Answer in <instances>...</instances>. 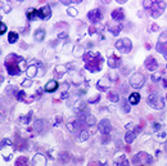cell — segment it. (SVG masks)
I'll use <instances>...</instances> for the list:
<instances>
[{"mask_svg":"<svg viewBox=\"0 0 167 166\" xmlns=\"http://www.w3.org/2000/svg\"><path fill=\"white\" fill-rule=\"evenodd\" d=\"M21 63H25L23 57H19V55H17V54H9L7 58H5L4 66L8 70L9 75L18 76V75H21V72H22V68L19 67Z\"/></svg>","mask_w":167,"mask_h":166,"instance_id":"6da1fadb","label":"cell"},{"mask_svg":"<svg viewBox=\"0 0 167 166\" xmlns=\"http://www.w3.org/2000/svg\"><path fill=\"white\" fill-rule=\"evenodd\" d=\"M146 102H148V104L153 109H163L164 108V99L157 93L149 94L148 98H146Z\"/></svg>","mask_w":167,"mask_h":166,"instance_id":"7a4b0ae2","label":"cell"},{"mask_svg":"<svg viewBox=\"0 0 167 166\" xmlns=\"http://www.w3.org/2000/svg\"><path fill=\"white\" fill-rule=\"evenodd\" d=\"M95 53H96V55H95L94 59L85 63V70L90 71V72H99V71L102 70V62L104 61L99 53L98 52H95Z\"/></svg>","mask_w":167,"mask_h":166,"instance_id":"3957f363","label":"cell"},{"mask_svg":"<svg viewBox=\"0 0 167 166\" xmlns=\"http://www.w3.org/2000/svg\"><path fill=\"white\" fill-rule=\"evenodd\" d=\"M131 161L134 165H150L153 162V157L146 152H139L136 156H134Z\"/></svg>","mask_w":167,"mask_h":166,"instance_id":"277c9868","label":"cell"},{"mask_svg":"<svg viewBox=\"0 0 167 166\" xmlns=\"http://www.w3.org/2000/svg\"><path fill=\"white\" fill-rule=\"evenodd\" d=\"M116 49H117L118 52H121L122 54H127V53H130L131 49H132V44H131V41L127 37L120 39L116 41Z\"/></svg>","mask_w":167,"mask_h":166,"instance_id":"5b68a950","label":"cell"},{"mask_svg":"<svg viewBox=\"0 0 167 166\" xmlns=\"http://www.w3.org/2000/svg\"><path fill=\"white\" fill-rule=\"evenodd\" d=\"M130 85L132 86L134 89H140L144 86V83H145V79L141 73H134L132 76L130 77Z\"/></svg>","mask_w":167,"mask_h":166,"instance_id":"8992f818","label":"cell"},{"mask_svg":"<svg viewBox=\"0 0 167 166\" xmlns=\"http://www.w3.org/2000/svg\"><path fill=\"white\" fill-rule=\"evenodd\" d=\"M102 17L103 14L100 12V9H92V11H90L87 13V18H89V21L91 23H99L102 21Z\"/></svg>","mask_w":167,"mask_h":166,"instance_id":"52a82bcc","label":"cell"},{"mask_svg":"<svg viewBox=\"0 0 167 166\" xmlns=\"http://www.w3.org/2000/svg\"><path fill=\"white\" fill-rule=\"evenodd\" d=\"M98 129L102 134H109L112 131V125H110V121L108 119H103L102 121L98 124Z\"/></svg>","mask_w":167,"mask_h":166,"instance_id":"ba28073f","label":"cell"},{"mask_svg":"<svg viewBox=\"0 0 167 166\" xmlns=\"http://www.w3.org/2000/svg\"><path fill=\"white\" fill-rule=\"evenodd\" d=\"M37 17H39L40 19H43V21H48V19L51 17L50 7H49V5L41 7V8L37 11Z\"/></svg>","mask_w":167,"mask_h":166,"instance_id":"9c48e42d","label":"cell"},{"mask_svg":"<svg viewBox=\"0 0 167 166\" xmlns=\"http://www.w3.org/2000/svg\"><path fill=\"white\" fill-rule=\"evenodd\" d=\"M79 119L84 120V121L86 122V124L89 125V126H92V125H95V124H96V119H95V116H94V115L85 113L84 111H81V112H80Z\"/></svg>","mask_w":167,"mask_h":166,"instance_id":"30bf717a","label":"cell"},{"mask_svg":"<svg viewBox=\"0 0 167 166\" xmlns=\"http://www.w3.org/2000/svg\"><path fill=\"white\" fill-rule=\"evenodd\" d=\"M157 67H158V62L156 61V58L154 57H148L145 59V68L148 71H150V72H153V71L157 70Z\"/></svg>","mask_w":167,"mask_h":166,"instance_id":"8fae6325","label":"cell"},{"mask_svg":"<svg viewBox=\"0 0 167 166\" xmlns=\"http://www.w3.org/2000/svg\"><path fill=\"white\" fill-rule=\"evenodd\" d=\"M121 58L120 57H116V55H110L109 58H108V61H107V63H108V67L109 68H118V67H121Z\"/></svg>","mask_w":167,"mask_h":166,"instance_id":"7c38bea8","label":"cell"},{"mask_svg":"<svg viewBox=\"0 0 167 166\" xmlns=\"http://www.w3.org/2000/svg\"><path fill=\"white\" fill-rule=\"evenodd\" d=\"M121 30H122V26H121L120 22H110L109 25H108V31L110 32L112 35H116L117 36L118 34L121 32Z\"/></svg>","mask_w":167,"mask_h":166,"instance_id":"4fadbf2b","label":"cell"},{"mask_svg":"<svg viewBox=\"0 0 167 166\" xmlns=\"http://www.w3.org/2000/svg\"><path fill=\"white\" fill-rule=\"evenodd\" d=\"M109 77H103V79H100L99 81L96 83V88L99 89L100 91H107L108 90V88H109Z\"/></svg>","mask_w":167,"mask_h":166,"instance_id":"5bb4252c","label":"cell"},{"mask_svg":"<svg viewBox=\"0 0 167 166\" xmlns=\"http://www.w3.org/2000/svg\"><path fill=\"white\" fill-rule=\"evenodd\" d=\"M112 18H113V21H116V22H121V21H123L125 19V12H123V9H121V8H118V9H114V11L112 12Z\"/></svg>","mask_w":167,"mask_h":166,"instance_id":"9a60e30c","label":"cell"},{"mask_svg":"<svg viewBox=\"0 0 167 166\" xmlns=\"http://www.w3.org/2000/svg\"><path fill=\"white\" fill-rule=\"evenodd\" d=\"M58 86H59V84L57 83L55 80H50L49 83H46V85H45V88H44V90L48 91V93H53V91H55L57 89H58Z\"/></svg>","mask_w":167,"mask_h":166,"instance_id":"2e32d148","label":"cell"},{"mask_svg":"<svg viewBox=\"0 0 167 166\" xmlns=\"http://www.w3.org/2000/svg\"><path fill=\"white\" fill-rule=\"evenodd\" d=\"M32 162H33V165H45L46 158H45V156H44V155H41V153H37V155L33 156Z\"/></svg>","mask_w":167,"mask_h":166,"instance_id":"e0dca14e","label":"cell"},{"mask_svg":"<svg viewBox=\"0 0 167 166\" xmlns=\"http://www.w3.org/2000/svg\"><path fill=\"white\" fill-rule=\"evenodd\" d=\"M140 102V94L139 93H131L130 97H128V103L131 106H136V104Z\"/></svg>","mask_w":167,"mask_h":166,"instance_id":"ac0fdd59","label":"cell"},{"mask_svg":"<svg viewBox=\"0 0 167 166\" xmlns=\"http://www.w3.org/2000/svg\"><path fill=\"white\" fill-rule=\"evenodd\" d=\"M45 124H46V121L39 119V120H36V121L33 122V129H35L37 133H41V131H44V126H45Z\"/></svg>","mask_w":167,"mask_h":166,"instance_id":"d6986e66","label":"cell"},{"mask_svg":"<svg viewBox=\"0 0 167 166\" xmlns=\"http://www.w3.org/2000/svg\"><path fill=\"white\" fill-rule=\"evenodd\" d=\"M45 35H46L45 30H43V29H37V30L35 31V34H33V37H35L36 41H43L44 37H45Z\"/></svg>","mask_w":167,"mask_h":166,"instance_id":"ffe728a7","label":"cell"},{"mask_svg":"<svg viewBox=\"0 0 167 166\" xmlns=\"http://www.w3.org/2000/svg\"><path fill=\"white\" fill-rule=\"evenodd\" d=\"M26 73H27V77H35L36 75H37V67H36L35 65H31L27 67V70H26Z\"/></svg>","mask_w":167,"mask_h":166,"instance_id":"44dd1931","label":"cell"},{"mask_svg":"<svg viewBox=\"0 0 167 166\" xmlns=\"http://www.w3.org/2000/svg\"><path fill=\"white\" fill-rule=\"evenodd\" d=\"M135 138H136V131L134 130V131H127L126 133V135H125V142L127 143V144H131V143L135 140Z\"/></svg>","mask_w":167,"mask_h":166,"instance_id":"7402d4cb","label":"cell"},{"mask_svg":"<svg viewBox=\"0 0 167 166\" xmlns=\"http://www.w3.org/2000/svg\"><path fill=\"white\" fill-rule=\"evenodd\" d=\"M66 72H67V67H64V66H57V67H55L57 77H62V76H63Z\"/></svg>","mask_w":167,"mask_h":166,"instance_id":"603a6c76","label":"cell"},{"mask_svg":"<svg viewBox=\"0 0 167 166\" xmlns=\"http://www.w3.org/2000/svg\"><path fill=\"white\" fill-rule=\"evenodd\" d=\"M18 41V34L14 31L9 32V35H8V43H10V44H14V43Z\"/></svg>","mask_w":167,"mask_h":166,"instance_id":"cb8c5ba5","label":"cell"},{"mask_svg":"<svg viewBox=\"0 0 167 166\" xmlns=\"http://www.w3.org/2000/svg\"><path fill=\"white\" fill-rule=\"evenodd\" d=\"M108 99H109L112 103H117V102L120 101V95H118V93H116V91H110V93L108 94Z\"/></svg>","mask_w":167,"mask_h":166,"instance_id":"d4e9b609","label":"cell"},{"mask_svg":"<svg viewBox=\"0 0 167 166\" xmlns=\"http://www.w3.org/2000/svg\"><path fill=\"white\" fill-rule=\"evenodd\" d=\"M26 14H27V18L30 19V21H32V19L35 18V17H37V11H36V9L30 8V9H27Z\"/></svg>","mask_w":167,"mask_h":166,"instance_id":"484cf974","label":"cell"},{"mask_svg":"<svg viewBox=\"0 0 167 166\" xmlns=\"http://www.w3.org/2000/svg\"><path fill=\"white\" fill-rule=\"evenodd\" d=\"M69 153L68 152H62L61 155H59V161H61L62 163H67L69 161Z\"/></svg>","mask_w":167,"mask_h":166,"instance_id":"4316f807","label":"cell"},{"mask_svg":"<svg viewBox=\"0 0 167 166\" xmlns=\"http://www.w3.org/2000/svg\"><path fill=\"white\" fill-rule=\"evenodd\" d=\"M116 163H117L118 166H125V165H128V161H127V158H126V156H121V157H118L117 160H116Z\"/></svg>","mask_w":167,"mask_h":166,"instance_id":"83f0119b","label":"cell"},{"mask_svg":"<svg viewBox=\"0 0 167 166\" xmlns=\"http://www.w3.org/2000/svg\"><path fill=\"white\" fill-rule=\"evenodd\" d=\"M87 138H89V131H87L86 129L79 133V139L81 140V142H85V140H86Z\"/></svg>","mask_w":167,"mask_h":166,"instance_id":"f1b7e54d","label":"cell"},{"mask_svg":"<svg viewBox=\"0 0 167 166\" xmlns=\"http://www.w3.org/2000/svg\"><path fill=\"white\" fill-rule=\"evenodd\" d=\"M163 11H164V9H153V11H152V17H153L154 19H157L158 17L162 16Z\"/></svg>","mask_w":167,"mask_h":166,"instance_id":"f546056e","label":"cell"},{"mask_svg":"<svg viewBox=\"0 0 167 166\" xmlns=\"http://www.w3.org/2000/svg\"><path fill=\"white\" fill-rule=\"evenodd\" d=\"M143 7L145 11H152V7H153V1L152 0H144L143 1Z\"/></svg>","mask_w":167,"mask_h":166,"instance_id":"4dcf8cb0","label":"cell"},{"mask_svg":"<svg viewBox=\"0 0 167 166\" xmlns=\"http://www.w3.org/2000/svg\"><path fill=\"white\" fill-rule=\"evenodd\" d=\"M54 29H55V30L63 29V31H64V30H66V31H67V30H68V25H67V23H64V22H58V23H55V25H54Z\"/></svg>","mask_w":167,"mask_h":166,"instance_id":"1f68e13d","label":"cell"},{"mask_svg":"<svg viewBox=\"0 0 167 166\" xmlns=\"http://www.w3.org/2000/svg\"><path fill=\"white\" fill-rule=\"evenodd\" d=\"M158 43H161V44H167V30H166L164 32H162L161 35H159Z\"/></svg>","mask_w":167,"mask_h":166,"instance_id":"d6a6232c","label":"cell"},{"mask_svg":"<svg viewBox=\"0 0 167 166\" xmlns=\"http://www.w3.org/2000/svg\"><path fill=\"white\" fill-rule=\"evenodd\" d=\"M67 14L71 17H76L77 14H79V11H77L76 8H72V7H69L68 9H67Z\"/></svg>","mask_w":167,"mask_h":166,"instance_id":"836d02e7","label":"cell"},{"mask_svg":"<svg viewBox=\"0 0 167 166\" xmlns=\"http://www.w3.org/2000/svg\"><path fill=\"white\" fill-rule=\"evenodd\" d=\"M32 86V81H31V77L26 79V80L22 81V88L23 89H27V88H31Z\"/></svg>","mask_w":167,"mask_h":166,"instance_id":"e575fe53","label":"cell"},{"mask_svg":"<svg viewBox=\"0 0 167 166\" xmlns=\"http://www.w3.org/2000/svg\"><path fill=\"white\" fill-rule=\"evenodd\" d=\"M31 117H32V112H30V113H28L27 116L21 117V122H23V124H30Z\"/></svg>","mask_w":167,"mask_h":166,"instance_id":"d590c367","label":"cell"},{"mask_svg":"<svg viewBox=\"0 0 167 166\" xmlns=\"http://www.w3.org/2000/svg\"><path fill=\"white\" fill-rule=\"evenodd\" d=\"M27 163V158L23 157V156H21V157L17 158V161H15V165L19 166V165H26Z\"/></svg>","mask_w":167,"mask_h":166,"instance_id":"8d00e7d4","label":"cell"},{"mask_svg":"<svg viewBox=\"0 0 167 166\" xmlns=\"http://www.w3.org/2000/svg\"><path fill=\"white\" fill-rule=\"evenodd\" d=\"M82 0H61V3L64 4V5H69L71 3H75V4H79L81 3Z\"/></svg>","mask_w":167,"mask_h":166,"instance_id":"74e56055","label":"cell"},{"mask_svg":"<svg viewBox=\"0 0 167 166\" xmlns=\"http://www.w3.org/2000/svg\"><path fill=\"white\" fill-rule=\"evenodd\" d=\"M82 81H84V77H82L81 75L75 76V77H73V84H75V85H79V84H81Z\"/></svg>","mask_w":167,"mask_h":166,"instance_id":"f35d334b","label":"cell"},{"mask_svg":"<svg viewBox=\"0 0 167 166\" xmlns=\"http://www.w3.org/2000/svg\"><path fill=\"white\" fill-rule=\"evenodd\" d=\"M131 104L130 103H128V102H127V103H126V101L125 102H123V104H122V109H123V112H126V113H128V112H130V109H131Z\"/></svg>","mask_w":167,"mask_h":166,"instance_id":"ab89813d","label":"cell"},{"mask_svg":"<svg viewBox=\"0 0 167 166\" xmlns=\"http://www.w3.org/2000/svg\"><path fill=\"white\" fill-rule=\"evenodd\" d=\"M100 30H103V27L102 26H99V27H96V26H91L89 29V32L90 34H95V32H99Z\"/></svg>","mask_w":167,"mask_h":166,"instance_id":"60d3db41","label":"cell"},{"mask_svg":"<svg viewBox=\"0 0 167 166\" xmlns=\"http://www.w3.org/2000/svg\"><path fill=\"white\" fill-rule=\"evenodd\" d=\"M159 80H161V73L159 72L153 73V75H152V81H153V83H158Z\"/></svg>","mask_w":167,"mask_h":166,"instance_id":"b9f144b4","label":"cell"},{"mask_svg":"<svg viewBox=\"0 0 167 166\" xmlns=\"http://www.w3.org/2000/svg\"><path fill=\"white\" fill-rule=\"evenodd\" d=\"M15 97H17L18 101H25V99H26V94H25V91H18V93L15 94Z\"/></svg>","mask_w":167,"mask_h":166,"instance_id":"7bdbcfd3","label":"cell"},{"mask_svg":"<svg viewBox=\"0 0 167 166\" xmlns=\"http://www.w3.org/2000/svg\"><path fill=\"white\" fill-rule=\"evenodd\" d=\"M99 99H100V95H99V94H96L95 97L87 99V103H96V102H99Z\"/></svg>","mask_w":167,"mask_h":166,"instance_id":"ee69618b","label":"cell"},{"mask_svg":"<svg viewBox=\"0 0 167 166\" xmlns=\"http://www.w3.org/2000/svg\"><path fill=\"white\" fill-rule=\"evenodd\" d=\"M108 77H109V80L112 81V83H114V81L118 79V76H117V73L116 72H110L109 75H108Z\"/></svg>","mask_w":167,"mask_h":166,"instance_id":"f6af8a7d","label":"cell"},{"mask_svg":"<svg viewBox=\"0 0 167 166\" xmlns=\"http://www.w3.org/2000/svg\"><path fill=\"white\" fill-rule=\"evenodd\" d=\"M5 31H7V25L1 22V23H0V35L5 34Z\"/></svg>","mask_w":167,"mask_h":166,"instance_id":"bcb514c9","label":"cell"},{"mask_svg":"<svg viewBox=\"0 0 167 166\" xmlns=\"http://www.w3.org/2000/svg\"><path fill=\"white\" fill-rule=\"evenodd\" d=\"M58 39H68V34H67V31L59 32V34H58Z\"/></svg>","mask_w":167,"mask_h":166,"instance_id":"7dc6e473","label":"cell"},{"mask_svg":"<svg viewBox=\"0 0 167 166\" xmlns=\"http://www.w3.org/2000/svg\"><path fill=\"white\" fill-rule=\"evenodd\" d=\"M86 109V103L85 102H80L79 103V111L81 112V111H85Z\"/></svg>","mask_w":167,"mask_h":166,"instance_id":"c3c4849f","label":"cell"},{"mask_svg":"<svg viewBox=\"0 0 167 166\" xmlns=\"http://www.w3.org/2000/svg\"><path fill=\"white\" fill-rule=\"evenodd\" d=\"M130 70H131V66H130V67H122V68H121V72H122L123 75H127Z\"/></svg>","mask_w":167,"mask_h":166,"instance_id":"681fc988","label":"cell"},{"mask_svg":"<svg viewBox=\"0 0 167 166\" xmlns=\"http://www.w3.org/2000/svg\"><path fill=\"white\" fill-rule=\"evenodd\" d=\"M158 30H159V26H158V25H157V23H153V25H152V26H150V31H152V32L158 31Z\"/></svg>","mask_w":167,"mask_h":166,"instance_id":"f907efd6","label":"cell"},{"mask_svg":"<svg viewBox=\"0 0 167 166\" xmlns=\"http://www.w3.org/2000/svg\"><path fill=\"white\" fill-rule=\"evenodd\" d=\"M82 50H84V48H82V47H77L76 49H75V52H76L75 54H76V55H80V54H81Z\"/></svg>","mask_w":167,"mask_h":166,"instance_id":"816d5d0a","label":"cell"},{"mask_svg":"<svg viewBox=\"0 0 167 166\" xmlns=\"http://www.w3.org/2000/svg\"><path fill=\"white\" fill-rule=\"evenodd\" d=\"M62 98H68V91H67V90L62 91Z\"/></svg>","mask_w":167,"mask_h":166,"instance_id":"f5cc1de1","label":"cell"},{"mask_svg":"<svg viewBox=\"0 0 167 166\" xmlns=\"http://www.w3.org/2000/svg\"><path fill=\"white\" fill-rule=\"evenodd\" d=\"M162 86H163V88H167V79H163V80H162Z\"/></svg>","mask_w":167,"mask_h":166,"instance_id":"db71d44e","label":"cell"},{"mask_svg":"<svg viewBox=\"0 0 167 166\" xmlns=\"http://www.w3.org/2000/svg\"><path fill=\"white\" fill-rule=\"evenodd\" d=\"M118 4H125V3H127V0H116Z\"/></svg>","mask_w":167,"mask_h":166,"instance_id":"11a10c76","label":"cell"},{"mask_svg":"<svg viewBox=\"0 0 167 166\" xmlns=\"http://www.w3.org/2000/svg\"><path fill=\"white\" fill-rule=\"evenodd\" d=\"M100 3H102V4H109L110 0H100Z\"/></svg>","mask_w":167,"mask_h":166,"instance_id":"9f6ffc18","label":"cell"},{"mask_svg":"<svg viewBox=\"0 0 167 166\" xmlns=\"http://www.w3.org/2000/svg\"><path fill=\"white\" fill-rule=\"evenodd\" d=\"M158 129H161V125H159V124H154V130H158Z\"/></svg>","mask_w":167,"mask_h":166,"instance_id":"6f0895ef","label":"cell"},{"mask_svg":"<svg viewBox=\"0 0 167 166\" xmlns=\"http://www.w3.org/2000/svg\"><path fill=\"white\" fill-rule=\"evenodd\" d=\"M57 44H58V43H57V40H55V41H51L50 43V47H57Z\"/></svg>","mask_w":167,"mask_h":166,"instance_id":"680465c9","label":"cell"},{"mask_svg":"<svg viewBox=\"0 0 167 166\" xmlns=\"http://www.w3.org/2000/svg\"><path fill=\"white\" fill-rule=\"evenodd\" d=\"M122 89H123L125 91H127V89H128V88H127V85H123V86H122Z\"/></svg>","mask_w":167,"mask_h":166,"instance_id":"91938a15","label":"cell"},{"mask_svg":"<svg viewBox=\"0 0 167 166\" xmlns=\"http://www.w3.org/2000/svg\"><path fill=\"white\" fill-rule=\"evenodd\" d=\"M163 57H164V59H166V61H167V50H166V52H164V53H163Z\"/></svg>","mask_w":167,"mask_h":166,"instance_id":"94428289","label":"cell"},{"mask_svg":"<svg viewBox=\"0 0 167 166\" xmlns=\"http://www.w3.org/2000/svg\"><path fill=\"white\" fill-rule=\"evenodd\" d=\"M145 48L146 49H150V44H145Z\"/></svg>","mask_w":167,"mask_h":166,"instance_id":"6125c7cd","label":"cell"},{"mask_svg":"<svg viewBox=\"0 0 167 166\" xmlns=\"http://www.w3.org/2000/svg\"><path fill=\"white\" fill-rule=\"evenodd\" d=\"M18 1H19V3H22V1H23V0H18Z\"/></svg>","mask_w":167,"mask_h":166,"instance_id":"be15d7a7","label":"cell"},{"mask_svg":"<svg viewBox=\"0 0 167 166\" xmlns=\"http://www.w3.org/2000/svg\"><path fill=\"white\" fill-rule=\"evenodd\" d=\"M39 1H45V0H39Z\"/></svg>","mask_w":167,"mask_h":166,"instance_id":"e7e4bbea","label":"cell"},{"mask_svg":"<svg viewBox=\"0 0 167 166\" xmlns=\"http://www.w3.org/2000/svg\"><path fill=\"white\" fill-rule=\"evenodd\" d=\"M166 72H167V67H166Z\"/></svg>","mask_w":167,"mask_h":166,"instance_id":"03108f58","label":"cell"}]
</instances>
